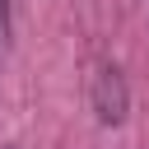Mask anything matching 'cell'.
<instances>
[{
    "instance_id": "6da1fadb",
    "label": "cell",
    "mask_w": 149,
    "mask_h": 149,
    "mask_svg": "<svg viewBox=\"0 0 149 149\" xmlns=\"http://www.w3.org/2000/svg\"><path fill=\"white\" fill-rule=\"evenodd\" d=\"M88 102H93V112H98L102 126H121V121H126L130 93H126L121 65H112V61H98V65H93V74H88Z\"/></svg>"
},
{
    "instance_id": "7a4b0ae2",
    "label": "cell",
    "mask_w": 149,
    "mask_h": 149,
    "mask_svg": "<svg viewBox=\"0 0 149 149\" xmlns=\"http://www.w3.org/2000/svg\"><path fill=\"white\" fill-rule=\"evenodd\" d=\"M5 37H9V0H0V47H5Z\"/></svg>"
},
{
    "instance_id": "3957f363",
    "label": "cell",
    "mask_w": 149,
    "mask_h": 149,
    "mask_svg": "<svg viewBox=\"0 0 149 149\" xmlns=\"http://www.w3.org/2000/svg\"><path fill=\"white\" fill-rule=\"evenodd\" d=\"M9 149H19V144H9Z\"/></svg>"
}]
</instances>
